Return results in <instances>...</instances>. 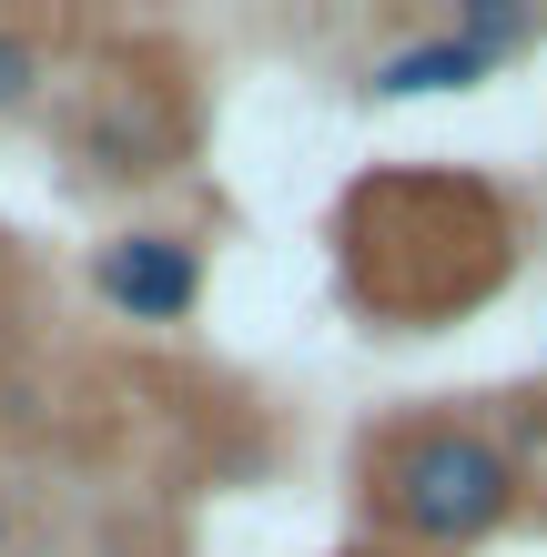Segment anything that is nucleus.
<instances>
[{
  "mask_svg": "<svg viewBox=\"0 0 547 557\" xmlns=\"http://www.w3.org/2000/svg\"><path fill=\"white\" fill-rule=\"evenodd\" d=\"M345 294L385 335H426V324L487 305L518 264V223L487 183L467 173H365L345 193Z\"/></svg>",
  "mask_w": 547,
  "mask_h": 557,
  "instance_id": "1",
  "label": "nucleus"
},
{
  "mask_svg": "<svg viewBox=\"0 0 547 557\" xmlns=\"http://www.w3.org/2000/svg\"><path fill=\"white\" fill-rule=\"evenodd\" d=\"M356 507H365L375 547H396V557H467L497 528H518L527 486L487 416L426 406L356 446Z\"/></svg>",
  "mask_w": 547,
  "mask_h": 557,
  "instance_id": "2",
  "label": "nucleus"
},
{
  "mask_svg": "<svg viewBox=\"0 0 547 557\" xmlns=\"http://www.w3.org/2000/svg\"><path fill=\"white\" fill-rule=\"evenodd\" d=\"M72 152H82L91 183H163V173H183L192 162V91H183V72L142 61V72L91 82Z\"/></svg>",
  "mask_w": 547,
  "mask_h": 557,
  "instance_id": "3",
  "label": "nucleus"
},
{
  "mask_svg": "<svg viewBox=\"0 0 547 557\" xmlns=\"http://www.w3.org/2000/svg\"><path fill=\"white\" fill-rule=\"evenodd\" d=\"M91 294L122 324H192V305H203V244L173 234V223L102 234L91 244Z\"/></svg>",
  "mask_w": 547,
  "mask_h": 557,
  "instance_id": "4",
  "label": "nucleus"
},
{
  "mask_svg": "<svg viewBox=\"0 0 547 557\" xmlns=\"http://www.w3.org/2000/svg\"><path fill=\"white\" fill-rule=\"evenodd\" d=\"M476 82H497V72L457 41V30H415V41L365 61V102H426V91H476Z\"/></svg>",
  "mask_w": 547,
  "mask_h": 557,
  "instance_id": "5",
  "label": "nucleus"
},
{
  "mask_svg": "<svg viewBox=\"0 0 547 557\" xmlns=\"http://www.w3.org/2000/svg\"><path fill=\"white\" fill-rule=\"evenodd\" d=\"M446 30H457V41L487 61V72H507L518 51L547 41V11H537V0H457V21H446Z\"/></svg>",
  "mask_w": 547,
  "mask_h": 557,
  "instance_id": "6",
  "label": "nucleus"
},
{
  "mask_svg": "<svg viewBox=\"0 0 547 557\" xmlns=\"http://www.w3.org/2000/svg\"><path fill=\"white\" fill-rule=\"evenodd\" d=\"M41 82H51V41L30 21H0V122L41 102Z\"/></svg>",
  "mask_w": 547,
  "mask_h": 557,
  "instance_id": "7",
  "label": "nucleus"
},
{
  "mask_svg": "<svg viewBox=\"0 0 547 557\" xmlns=\"http://www.w3.org/2000/svg\"><path fill=\"white\" fill-rule=\"evenodd\" d=\"M21 547V507H11V486H0V557Z\"/></svg>",
  "mask_w": 547,
  "mask_h": 557,
  "instance_id": "8",
  "label": "nucleus"
},
{
  "mask_svg": "<svg viewBox=\"0 0 547 557\" xmlns=\"http://www.w3.org/2000/svg\"><path fill=\"white\" fill-rule=\"evenodd\" d=\"M11 335H21V324H11V305H0V366H11Z\"/></svg>",
  "mask_w": 547,
  "mask_h": 557,
  "instance_id": "9",
  "label": "nucleus"
},
{
  "mask_svg": "<svg viewBox=\"0 0 547 557\" xmlns=\"http://www.w3.org/2000/svg\"><path fill=\"white\" fill-rule=\"evenodd\" d=\"M335 557H396V547H375V537H365V547H335Z\"/></svg>",
  "mask_w": 547,
  "mask_h": 557,
  "instance_id": "10",
  "label": "nucleus"
}]
</instances>
